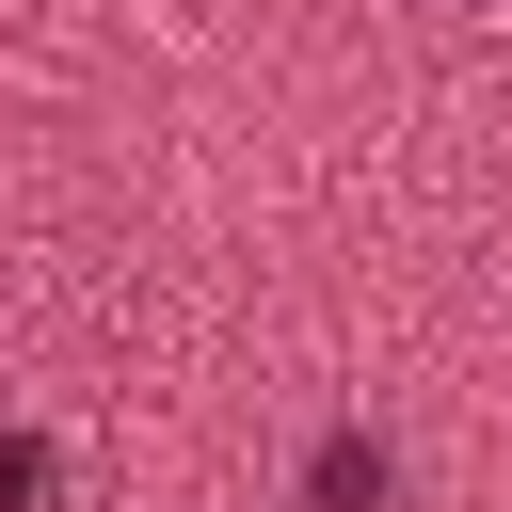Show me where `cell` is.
<instances>
[{"label":"cell","mask_w":512,"mask_h":512,"mask_svg":"<svg viewBox=\"0 0 512 512\" xmlns=\"http://www.w3.org/2000/svg\"><path fill=\"white\" fill-rule=\"evenodd\" d=\"M32 496H48V448H32V432H0V512H32Z\"/></svg>","instance_id":"7a4b0ae2"},{"label":"cell","mask_w":512,"mask_h":512,"mask_svg":"<svg viewBox=\"0 0 512 512\" xmlns=\"http://www.w3.org/2000/svg\"><path fill=\"white\" fill-rule=\"evenodd\" d=\"M384 496H400L384 432H320V448H304V512H384Z\"/></svg>","instance_id":"6da1fadb"}]
</instances>
